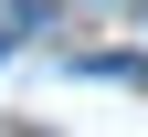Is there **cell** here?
<instances>
[{"label":"cell","mask_w":148,"mask_h":137,"mask_svg":"<svg viewBox=\"0 0 148 137\" xmlns=\"http://www.w3.org/2000/svg\"><path fill=\"white\" fill-rule=\"evenodd\" d=\"M0 53H11V32H0Z\"/></svg>","instance_id":"obj_1"}]
</instances>
